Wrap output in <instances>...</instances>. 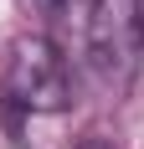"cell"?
Masks as SVG:
<instances>
[{
    "instance_id": "obj_1",
    "label": "cell",
    "mask_w": 144,
    "mask_h": 149,
    "mask_svg": "<svg viewBox=\"0 0 144 149\" xmlns=\"http://www.w3.org/2000/svg\"><path fill=\"white\" fill-rule=\"evenodd\" d=\"M0 93L21 113H62L72 103V67L62 46H52L46 36H21L5 57Z\"/></svg>"
},
{
    "instance_id": "obj_2",
    "label": "cell",
    "mask_w": 144,
    "mask_h": 149,
    "mask_svg": "<svg viewBox=\"0 0 144 149\" xmlns=\"http://www.w3.org/2000/svg\"><path fill=\"white\" fill-rule=\"evenodd\" d=\"M26 5H36V10H41V15H62V10H67V5H72V0H26Z\"/></svg>"
},
{
    "instance_id": "obj_3",
    "label": "cell",
    "mask_w": 144,
    "mask_h": 149,
    "mask_svg": "<svg viewBox=\"0 0 144 149\" xmlns=\"http://www.w3.org/2000/svg\"><path fill=\"white\" fill-rule=\"evenodd\" d=\"M77 149H108V144H103V139H82Z\"/></svg>"
}]
</instances>
